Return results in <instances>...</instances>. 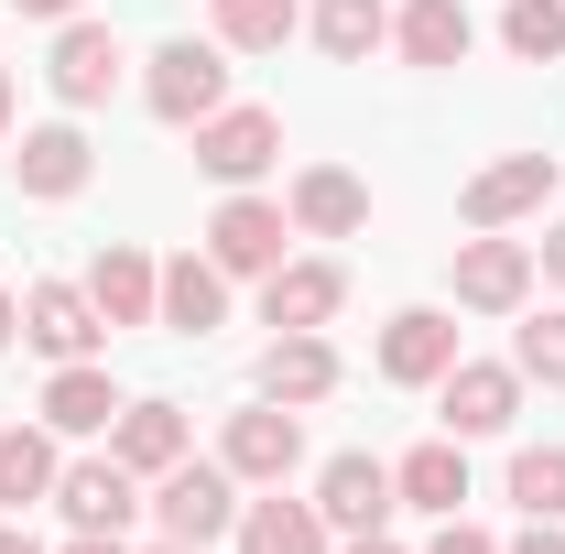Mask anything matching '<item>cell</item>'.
<instances>
[{
  "instance_id": "cell-1",
  "label": "cell",
  "mask_w": 565,
  "mask_h": 554,
  "mask_svg": "<svg viewBox=\"0 0 565 554\" xmlns=\"http://www.w3.org/2000/svg\"><path fill=\"white\" fill-rule=\"evenodd\" d=\"M141 109H152L163 131L217 120V109H228V44H196V33L152 44V66H141Z\"/></svg>"
},
{
  "instance_id": "cell-2",
  "label": "cell",
  "mask_w": 565,
  "mask_h": 554,
  "mask_svg": "<svg viewBox=\"0 0 565 554\" xmlns=\"http://www.w3.org/2000/svg\"><path fill=\"white\" fill-rule=\"evenodd\" d=\"M141 511H152L174 544H228V533H239V479H228V457H174Z\"/></svg>"
},
{
  "instance_id": "cell-3",
  "label": "cell",
  "mask_w": 565,
  "mask_h": 554,
  "mask_svg": "<svg viewBox=\"0 0 565 554\" xmlns=\"http://www.w3.org/2000/svg\"><path fill=\"white\" fill-rule=\"evenodd\" d=\"M446 294H457L468 316H522V305H533V239H500V228L457 239V262H446Z\"/></svg>"
},
{
  "instance_id": "cell-4",
  "label": "cell",
  "mask_w": 565,
  "mask_h": 554,
  "mask_svg": "<svg viewBox=\"0 0 565 554\" xmlns=\"http://www.w3.org/2000/svg\"><path fill=\"white\" fill-rule=\"evenodd\" d=\"M282 239H294L282 196H250V185H228V207L207 217V262H217L228 283H262V273H282Z\"/></svg>"
},
{
  "instance_id": "cell-5",
  "label": "cell",
  "mask_w": 565,
  "mask_h": 554,
  "mask_svg": "<svg viewBox=\"0 0 565 554\" xmlns=\"http://www.w3.org/2000/svg\"><path fill=\"white\" fill-rule=\"evenodd\" d=\"M217 457H228L239 489H282L294 468H305V414H294V403H250V414H228Z\"/></svg>"
},
{
  "instance_id": "cell-6",
  "label": "cell",
  "mask_w": 565,
  "mask_h": 554,
  "mask_svg": "<svg viewBox=\"0 0 565 554\" xmlns=\"http://www.w3.org/2000/svg\"><path fill=\"white\" fill-rule=\"evenodd\" d=\"M522 392H533V381H522L511 359H457V370L435 381V403H446V435H457V446H479V435H511Z\"/></svg>"
},
{
  "instance_id": "cell-7",
  "label": "cell",
  "mask_w": 565,
  "mask_h": 554,
  "mask_svg": "<svg viewBox=\"0 0 565 554\" xmlns=\"http://www.w3.org/2000/svg\"><path fill=\"white\" fill-rule=\"evenodd\" d=\"M282 163V109H217V120H196V174H217V185H262Z\"/></svg>"
},
{
  "instance_id": "cell-8",
  "label": "cell",
  "mask_w": 565,
  "mask_h": 554,
  "mask_svg": "<svg viewBox=\"0 0 565 554\" xmlns=\"http://www.w3.org/2000/svg\"><path fill=\"white\" fill-rule=\"evenodd\" d=\"M87 174H98V141L76 131V120H44V131H22V152H11V185H22L33 207L87 196Z\"/></svg>"
},
{
  "instance_id": "cell-9",
  "label": "cell",
  "mask_w": 565,
  "mask_h": 554,
  "mask_svg": "<svg viewBox=\"0 0 565 554\" xmlns=\"http://www.w3.org/2000/svg\"><path fill=\"white\" fill-rule=\"evenodd\" d=\"M120 66H131V55H120V33L76 11V22H55V55H44V87H55L66 109H98V98L120 87Z\"/></svg>"
},
{
  "instance_id": "cell-10",
  "label": "cell",
  "mask_w": 565,
  "mask_h": 554,
  "mask_svg": "<svg viewBox=\"0 0 565 554\" xmlns=\"http://www.w3.org/2000/svg\"><path fill=\"white\" fill-rule=\"evenodd\" d=\"M457 370V316L446 305H403L392 327H381V381L392 392H435Z\"/></svg>"
},
{
  "instance_id": "cell-11",
  "label": "cell",
  "mask_w": 565,
  "mask_h": 554,
  "mask_svg": "<svg viewBox=\"0 0 565 554\" xmlns=\"http://www.w3.org/2000/svg\"><path fill=\"white\" fill-rule=\"evenodd\" d=\"M22 338L66 370V359H98V348H109V316L87 305V283H33V294H22Z\"/></svg>"
},
{
  "instance_id": "cell-12",
  "label": "cell",
  "mask_w": 565,
  "mask_h": 554,
  "mask_svg": "<svg viewBox=\"0 0 565 554\" xmlns=\"http://www.w3.org/2000/svg\"><path fill=\"white\" fill-rule=\"evenodd\" d=\"M316 511H327V533H381V522H392V511H403V489H392V468H381V457H327V468H316Z\"/></svg>"
},
{
  "instance_id": "cell-13",
  "label": "cell",
  "mask_w": 565,
  "mask_h": 554,
  "mask_svg": "<svg viewBox=\"0 0 565 554\" xmlns=\"http://www.w3.org/2000/svg\"><path fill=\"white\" fill-rule=\"evenodd\" d=\"M55 511H66V533H131L141 479L120 457H76V468H55Z\"/></svg>"
},
{
  "instance_id": "cell-14",
  "label": "cell",
  "mask_w": 565,
  "mask_h": 554,
  "mask_svg": "<svg viewBox=\"0 0 565 554\" xmlns=\"http://www.w3.org/2000/svg\"><path fill=\"white\" fill-rule=\"evenodd\" d=\"M544 196H555V152H500L490 174H468L457 217H468V228H511V217H533Z\"/></svg>"
},
{
  "instance_id": "cell-15",
  "label": "cell",
  "mask_w": 565,
  "mask_h": 554,
  "mask_svg": "<svg viewBox=\"0 0 565 554\" xmlns=\"http://www.w3.org/2000/svg\"><path fill=\"white\" fill-rule=\"evenodd\" d=\"M338 381H349V370H338L327 327H282V338L262 348V403H294V414H305V403H327Z\"/></svg>"
},
{
  "instance_id": "cell-16",
  "label": "cell",
  "mask_w": 565,
  "mask_h": 554,
  "mask_svg": "<svg viewBox=\"0 0 565 554\" xmlns=\"http://www.w3.org/2000/svg\"><path fill=\"white\" fill-rule=\"evenodd\" d=\"M282 217H294L305 239H359V228H370V185H359L349 163H305L294 196H282Z\"/></svg>"
},
{
  "instance_id": "cell-17",
  "label": "cell",
  "mask_w": 565,
  "mask_h": 554,
  "mask_svg": "<svg viewBox=\"0 0 565 554\" xmlns=\"http://www.w3.org/2000/svg\"><path fill=\"white\" fill-rule=\"evenodd\" d=\"M87 305H98L109 327H152V305H163V262L131 251V239H109V251L87 262Z\"/></svg>"
},
{
  "instance_id": "cell-18",
  "label": "cell",
  "mask_w": 565,
  "mask_h": 554,
  "mask_svg": "<svg viewBox=\"0 0 565 554\" xmlns=\"http://www.w3.org/2000/svg\"><path fill=\"white\" fill-rule=\"evenodd\" d=\"M338 305H349V273L338 262H282V273H262V327H338Z\"/></svg>"
},
{
  "instance_id": "cell-19",
  "label": "cell",
  "mask_w": 565,
  "mask_h": 554,
  "mask_svg": "<svg viewBox=\"0 0 565 554\" xmlns=\"http://www.w3.org/2000/svg\"><path fill=\"white\" fill-rule=\"evenodd\" d=\"M152 327H174V338H217V327H228V273H217L207 251L163 262V305H152Z\"/></svg>"
},
{
  "instance_id": "cell-20",
  "label": "cell",
  "mask_w": 565,
  "mask_h": 554,
  "mask_svg": "<svg viewBox=\"0 0 565 554\" xmlns=\"http://www.w3.org/2000/svg\"><path fill=\"white\" fill-rule=\"evenodd\" d=\"M109 457H120V468L152 489L174 457H196V446H185V403H120V424H109Z\"/></svg>"
},
{
  "instance_id": "cell-21",
  "label": "cell",
  "mask_w": 565,
  "mask_h": 554,
  "mask_svg": "<svg viewBox=\"0 0 565 554\" xmlns=\"http://www.w3.org/2000/svg\"><path fill=\"white\" fill-rule=\"evenodd\" d=\"M392 44H403V66H468V44H479V22H468V0H403L392 11Z\"/></svg>"
},
{
  "instance_id": "cell-22",
  "label": "cell",
  "mask_w": 565,
  "mask_h": 554,
  "mask_svg": "<svg viewBox=\"0 0 565 554\" xmlns=\"http://www.w3.org/2000/svg\"><path fill=\"white\" fill-rule=\"evenodd\" d=\"M228 544L239 554H327V511L262 489V500H239V533H228Z\"/></svg>"
},
{
  "instance_id": "cell-23",
  "label": "cell",
  "mask_w": 565,
  "mask_h": 554,
  "mask_svg": "<svg viewBox=\"0 0 565 554\" xmlns=\"http://www.w3.org/2000/svg\"><path fill=\"white\" fill-rule=\"evenodd\" d=\"M44 424H55V435H109V424H120V381H109L98 359H66V370L44 381Z\"/></svg>"
},
{
  "instance_id": "cell-24",
  "label": "cell",
  "mask_w": 565,
  "mask_h": 554,
  "mask_svg": "<svg viewBox=\"0 0 565 554\" xmlns=\"http://www.w3.org/2000/svg\"><path fill=\"white\" fill-rule=\"evenodd\" d=\"M55 424H0V511L22 522L33 500H55Z\"/></svg>"
},
{
  "instance_id": "cell-25",
  "label": "cell",
  "mask_w": 565,
  "mask_h": 554,
  "mask_svg": "<svg viewBox=\"0 0 565 554\" xmlns=\"http://www.w3.org/2000/svg\"><path fill=\"white\" fill-rule=\"evenodd\" d=\"M392 489H403V511H435V522H446V511L468 500V446H457V435H435V446H414V457L392 468Z\"/></svg>"
},
{
  "instance_id": "cell-26",
  "label": "cell",
  "mask_w": 565,
  "mask_h": 554,
  "mask_svg": "<svg viewBox=\"0 0 565 554\" xmlns=\"http://www.w3.org/2000/svg\"><path fill=\"white\" fill-rule=\"evenodd\" d=\"M316 44H327V66H370L392 44V11L381 0H316Z\"/></svg>"
},
{
  "instance_id": "cell-27",
  "label": "cell",
  "mask_w": 565,
  "mask_h": 554,
  "mask_svg": "<svg viewBox=\"0 0 565 554\" xmlns=\"http://www.w3.org/2000/svg\"><path fill=\"white\" fill-rule=\"evenodd\" d=\"M305 22V0H217V44L228 55H282Z\"/></svg>"
},
{
  "instance_id": "cell-28",
  "label": "cell",
  "mask_w": 565,
  "mask_h": 554,
  "mask_svg": "<svg viewBox=\"0 0 565 554\" xmlns=\"http://www.w3.org/2000/svg\"><path fill=\"white\" fill-rule=\"evenodd\" d=\"M500 44L522 66H555L565 55V0H500Z\"/></svg>"
},
{
  "instance_id": "cell-29",
  "label": "cell",
  "mask_w": 565,
  "mask_h": 554,
  "mask_svg": "<svg viewBox=\"0 0 565 554\" xmlns=\"http://www.w3.org/2000/svg\"><path fill=\"white\" fill-rule=\"evenodd\" d=\"M511 500H522V522H565V446H522L511 457Z\"/></svg>"
},
{
  "instance_id": "cell-30",
  "label": "cell",
  "mask_w": 565,
  "mask_h": 554,
  "mask_svg": "<svg viewBox=\"0 0 565 554\" xmlns=\"http://www.w3.org/2000/svg\"><path fill=\"white\" fill-rule=\"evenodd\" d=\"M511 370H522V381H544V392H565V316H522Z\"/></svg>"
},
{
  "instance_id": "cell-31",
  "label": "cell",
  "mask_w": 565,
  "mask_h": 554,
  "mask_svg": "<svg viewBox=\"0 0 565 554\" xmlns=\"http://www.w3.org/2000/svg\"><path fill=\"white\" fill-rule=\"evenodd\" d=\"M435 554H500V544L479 533V522H457V511H446V533H435Z\"/></svg>"
},
{
  "instance_id": "cell-32",
  "label": "cell",
  "mask_w": 565,
  "mask_h": 554,
  "mask_svg": "<svg viewBox=\"0 0 565 554\" xmlns=\"http://www.w3.org/2000/svg\"><path fill=\"white\" fill-rule=\"evenodd\" d=\"M500 554H565V522H522V533H511Z\"/></svg>"
},
{
  "instance_id": "cell-33",
  "label": "cell",
  "mask_w": 565,
  "mask_h": 554,
  "mask_svg": "<svg viewBox=\"0 0 565 554\" xmlns=\"http://www.w3.org/2000/svg\"><path fill=\"white\" fill-rule=\"evenodd\" d=\"M533 273H544V283H565V228H544V239H533Z\"/></svg>"
},
{
  "instance_id": "cell-34",
  "label": "cell",
  "mask_w": 565,
  "mask_h": 554,
  "mask_svg": "<svg viewBox=\"0 0 565 554\" xmlns=\"http://www.w3.org/2000/svg\"><path fill=\"white\" fill-rule=\"evenodd\" d=\"M55 554H131V544H120V533H66Z\"/></svg>"
},
{
  "instance_id": "cell-35",
  "label": "cell",
  "mask_w": 565,
  "mask_h": 554,
  "mask_svg": "<svg viewBox=\"0 0 565 554\" xmlns=\"http://www.w3.org/2000/svg\"><path fill=\"white\" fill-rule=\"evenodd\" d=\"M22 22H76V0H11Z\"/></svg>"
},
{
  "instance_id": "cell-36",
  "label": "cell",
  "mask_w": 565,
  "mask_h": 554,
  "mask_svg": "<svg viewBox=\"0 0 565 554\" xmlns=\"http://www.w3.org/2000/svg\"><path fill=\"white\" fill-rule=\"evenodd\" d=\"M22 338V294H0V348Z\"/></svg>"
},
{
  "instance_id": "cell-37",
  "label": "cell",
  "mask_w": 565,
  "mask_h": 554,
  "mask_svg": "<svg viewBox=\"0 0 565 554\" xmlns=\"http://www.w3.org/2000/svg\"><path fill=\"white\" fill-rule=\"evenodd\" d=\"M0 554H44V544H33V533H22V522H0Z\"/></svg>"
},
{
  "instance_id": "cell-38",
  "label": "cell",
  "mask_w": 565,
  "mask_h": 554,
  "mask_svg": "<svg viewBox=\"0 0 565 554\" xmlns=\"http://www.w3.org/2000/svg\"><path fill=\"white\" fill-rule=\"evenodd\" d=\"M349 554H403V544H392V533H349Z\"/></svg>"
},
{
  "instance_id": "cell-39",
  "label": "cell",
  "mask_w": 565,
  "mask_h": 554,
  "mask_svg": "<svg viewBox=\"0 0 565 554\" xmlns=\"http://www.w3.org/2000/svg\"><path fill=\"white\" fill-rule=\"evenodd\" d=\"M0 141H11V66H0Z\"/></svg>"
},
{
  "instance_id": "cell-40",
  "label": "cell",
  "mask_w": 565,
  "mask_h": 554,
  "mask_svg": "<svg viewBox=\"0 0 565 554\" xmlns=\"http://www.w3.org/2000/svg\"><path fill=\"white\" fill-rule=\"evenodd\" d=\"M152 554H207V544H174V533H163V544H152Z\"/></svg>"
}]
</instances>
